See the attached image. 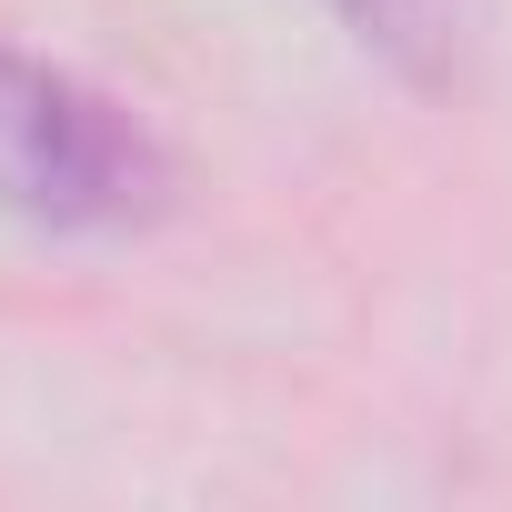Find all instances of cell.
I'll use <instances>...</instances> for the list:
<instances>
[{"label":"cell","instance_id":"6da1fadb","mask_svg":"<svg viewBox=\"0 0 512 512\" xmlns=\"http://www.w3.org/2000/svg\"><path fill=\"white\" fill-rule=\"evenodd\" d=\"M181 171L161 151V131L91 91L61 61L0 51V211L61 231V241H131L171 211Z\"/></svg>","mask_w":512,"mask_h":512},{"label":"cell","instance_id":"7a4b0ae2","mask_svg":"<svg viewBox=\"0 0 512 512\" xmlns=\"http://www.w3.org/2000/svg\"><path fill=\"white\" fill-rule=\"evenodd\" d=\"M332 11H342V31H352L362 51H382L392 71L452 81V71L472 61V41H482V11H492V0H332Z\"/></svg>","mask_w":512,"mask_h":512}]
</instances>
